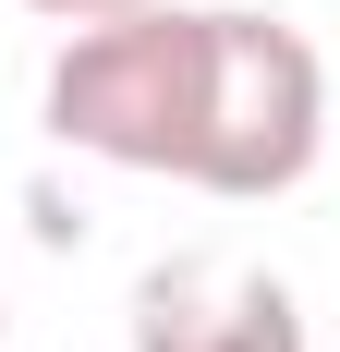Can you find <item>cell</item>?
<instances>
[{"label": "cell", "mask_w": 340, "mask_h": 352, "mask_svg": "<svg viewBox=\"0 0 340 352\" xmlns=\"http://www.w3.org/2000/svg\"><path fill=\"white\" fill-rule=\"evenodd\" d=\"M0 328H12V316H0Z\"/></svg>", "instance_id": "5b68a950"}, {"label": "cell", "mask_w": 340, "mask_h": 352, "mask_svg": "<svg viewBox=\"0 0 340 352\" xmlns=\"http://www.w3.org/2000/svg\"><path fill=\"white\" fill-rule=\"evenodd\" d=\"M25 12H49V25H109V12H134V0H25Z\"/></svg>", "instance_id": "277c9868"}, {"label": "cell", "mask_w": 340, "mask_h": 352, "mask_svg": "<svg viewBox=\"0 0 340 352\" xmlns=\"http://www.w3.org/2000/svg\"><path fill=\"white\" fill-rule=\"evenodd\" d=\"M134 352H304V304L243 255H158L134 280Z\"/></svg>", "instance_id": "3957f363"}, {"label": "cell", "mask_w": 340, "mask_h": 352, "mask_svg": "<svg viewBox=\"0 0 340 352\" xmlns=\"http://www.w3.org/2000/svg\"><path fill=\"white\" fill-rule=\"evenodd\" d=\"M328 146V61L279 12H206V134H195V195H292Z\"/></svg>", "instance_id": "7a4b0ae2"}, {"label": "cell", "mask_w": 340, "mask_h": 352, "mask_svg": "<svg viewBox=\"0 0 340 352\" xmlns=\"http://www.w3.org/2000/svg\"><path fill=\"white\" fill-rule=\"evenodd\" d=\"M49 134L109 158V170H158L195 182V134H206V12L134 0L109 25H73L49 61Z\"/></svg>", "instance_id": "6da1fadb"}]
</instances>
